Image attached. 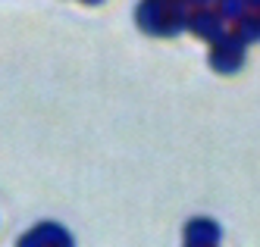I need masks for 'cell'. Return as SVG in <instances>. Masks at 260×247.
Segmentation results:
<instances>
[{
    "label": "cell",
    "mask_w": 260,
    "mask_h": 247,
    "mask_svg": "<svg viewBox=\"0 0 260 247\" xmlns=\"http://www.w3.org/2000/svg\"><path fill=\"white\" fill-rule=\"evenodd\" d=\"M88 4H101V0H88Z\"/></svg>",
    "instance_id": "cell-8"
},
{
    "label": "cell",
    "mask_w": 260,
    "mask_h": 247,
    "mask_svg": "<svg viewBox=\"0 0 260 247\" xmlns=\"http://www.w3.org/2000/svg\"><path fill=\"white\" fill-rule=\"evenodd\" d=\"M19 247H72V235L57 222H41L28 235H22Z\"/></svg>",
    "instance_id": "cell-3"
},
{
    "label": "cell",
    "mask_w": 260,
    "mask_h": 247,
    "mask_svg": "<svg viewBox=\"0 0 260 247\" xmlns=\"http://www.w3.org/2000/svg\"><path fill=\"white\" fill-rule=\"evenodd\" d=\"M188 28L198 34V38H204V41H219L222 34H226V25H222V19H219V13H210V10H201V13H194V16H188Z\"/></svg>",
    "instance_id": "cell-4"
},
{
    "label": "cell",
    "mask_w": 260,
    "mask_h": 247,
    "mask_svg": "<svg viewBox=\"0 0 260 247\" xmlns=\"http://www.w3.org/2000/svg\"><path fill=\"white\" fill-rule=\"evenodd\" d=\"M245 7H257L260 10V0H245Z\"/></svg>",
    "instance_id": "cell-7"
},
{
    "label": "cell",
    "mask_w": 260,
    "mask_h": 247,
    "mask_svg": "<svg viewBox=\"0 0 260 247\" xmlns=\"http://www.w3.org/2000/svg\"><path fill=\"white\" fill-rule=\"evenodd\" d=\"M245 0H219V19H245Z\"/></svg>",
    "instance_id": "cell-6"
},
{
    "label": "cell",
    "mask_w": 260,
    "mask_h": 247,
    "mask_svg": "<svg viewBox=\"0 0 260 247\" xmlns=\"http://www.w3.org/2000/svg\"><path fill=\"white\" fill-rule=\"evenodd\" d=\"M188 247H191V244H188Z\"/></svg>",
    "instance_id": "cell-9"
},
{
    "label": "cell",
    "mask_w": 260,
    "mask_h": 247,
    "mask_svg": "<svg viewBox=\"0 0 260 247\" xmlns=\"http://www.w3.org/2000/svg\"><path fill=\"white\" fill-rule=\"evenodd\" d=\"M185 241L191 247H216L219 241V225L213 219H191L185 225Z\"/></svg>",
    "instance_id": "cell-5"
},
{
    "label": "cell",
    "mask_w": 260,
    "mask_h": 247,
    "mask_svg": "<svg viewBox=\"0 0 260 247\" xmlns=\"http://www.w3.org/2000/svg\"><path fill=\"white\" fill-rule=\"evenodd\" d=\"M138 25L147 34H179L185 25H188V13L179 0H144L138 7Z\"/></svg>",
    "instance_id": "cell-1"
},
{
    "label": "cell",
    "mask_w": 260,
    "mask_h": 247,
    "mask_svg": "<svg viewBox=\"0 0 260 247\" xmlns=\"http://www.w3.org/2000/svg\"><path fill=\"white\" fill-rule=\"evenodd\" d=\"M210 63H213V69H219V72H235L241 63H245V41H241V38H235V34H222L219 41L213 44Z\"/></svg>",
    "instance_id": "cell-2"
}]
</instances>
